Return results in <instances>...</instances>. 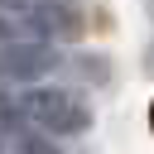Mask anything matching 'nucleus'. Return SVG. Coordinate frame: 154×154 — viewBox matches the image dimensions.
<instances>
[{"label":"nucleus","mask_w":154,"mask_h":154,"mask_svg":"<svg viewBox=\"0 0 154 154\" xmlns=\"http://www.w3.org/2000/svg\"><path fill=\"white\" fill-rule=\"evenodd\" d=\"M19 96H24L29 120L43 125V130L58 135V140L87 135L91 120H96V116H91V101H87L82 91H72V87H58V82H29Z\"/></svg>","instance_id":"nucleus-1"},{"label":"nucleus","mask_w":154,"mask_h":154,"mask_svg":"<svg viewBox=\"0 0 154 154\" xmlns=\"http://www.w3.org/2000/svg\"><path fill=\"white\" fill-rule=\"evenodd\" d=\"M58 63H63L58 43H48L38 34H19L10 43H0V82H43Z\"/></svg>","instance_id":"nucleus-2"},{"label":"nucleus","mask_w":154,"mask_h":154,"mask_svg":"<svg viewBox=\"0 0 154 154\" xmlns=\"http://www.w3.org/2000/svg\"><path fill=\"white\" fill-rule=\"evenodd\" d=\"M19 24H24V34H38V38H48V43H72V38H82V29H87L77 0H34Z\"/></svg>","instance_id":"nucleus-3"},{"label":"nucleus","mask_w":154,"mask_h":154,"mask_svg":"<svg viewBox=\"0 0 154 154\" xmlns=\"http://www.w3.org/2000/svg\"><path fill=\"white\" fill-rule=\"evenodd\" d=\"M24 125H34V120H29V111H24V96H19V91H10V87H0V140L10 144Z\"/></svg>","instance_id":"nucleus-4"},{"label":"nucleus","mask_w":154,"mask_h":154,"mask_svg":"<svg viewBox=\"0 0 154 154\" xmlns=\"http://www.w3.org/2000/svg\"><path fill=\"white\" fill-rule=\"evenodd\" d=\"M10 154H63V140L48 135L43 125H24V130L10 140Z\"/></svg>","instance_id":"nucleus-5"},{"label":"nucleus","mask_w":154,"mask_h":154,"mask_svg":"<svg viewBox=\"0 0 154 154\" xmlns=\"http://www.w3.org/2000/svg\"><path fill=\"white\" fill-rule=\"evenodd\" d=\"M19 34H24V24H14V19H10V10L0 5V43H10V38H19Z\"/></svg>","instance_id":"nucleus-6"},{"label":"nucleus","mask_w":154,"mask_h":154,"mask_svg":"<svg viewBox=\"0 0 154 154\" xmlns=\"http://www.w3.org/2000/svg\"><path fill=\"white\" fill-rule=\"evenodd\" d=\"M0 5H5V10H19V14H24V10L34 5V0H0Z\"/></svg>","instance_id":"nucleus-7"},{"label":"nucleus","mask_w":154,"mask_h":154,"mask_svg":"<svg viewBox=\"0 0 154 154\" xmlns=\"http://www.w3.org/2000/svg\"><path fill=\"white\" fill-rule=\"evenodd\" d=\"M149 130H154V101H149Z\"/></svg>","instance_id":"nucleus-8"},{"label":"nucleus","mask_w":154,"mask_h":154,"mask_svg":"<svg viewBox=\"0 0 154 154\" xmlns=\"http://www.w3.org/2000/svg\"><path fill=\"white\" fill-rule=\"evenodd\" d=\"M0 149H5V140H0Z\"/></svg>","instance_id":"nucleus-9"}]
</instances>
